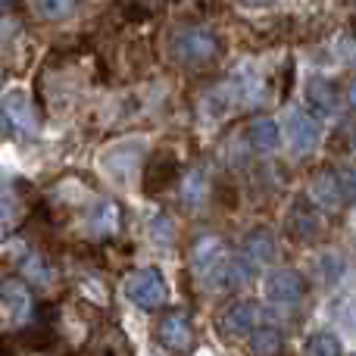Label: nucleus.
Masks as SVG:
<instances>
[{"mask_svg": "<svg viewBox=\"0 0 356 356\" xmlns=\"http://www.w3.org/2000/svg\"><path fill=\"white\" fill-rule=\"evenodd\" d=\"M125 297L141 309H156L166 303L169 291H166V278L156 269H135L122 284Z\"/></svg>", "mask_w": 356, "mask_h": 356, "instance_id": "nucleus-5", "label": "nucleus"}, {"mask_svg": "<svg viewBox=\"0 0 356 356\" xmlns=\"http://www.w3.org/2000/svg\"><path fill=\"white\" fill-rule=\"evenodd\" d=\"M6 3H13V0H0V6H6Z\"/></svg>", "mask_w": 356, "mask_h": 356, "instance_id": "nucleus-26", "label": "nucleus"}, {"mask_svg": "<svg viewBox=\"0 0 356 356\" xmlns=\"http://www.w3.org/2000/svg\"><path fill=\"white\" fill-rule=\"evenodd\" d=\"M288 225H291V232H294V238H300V241H307L309 234H316L319 232V213H316V207L307 200V197H300V200H294V207H291V213H288Z\"/></svg>", "mask_w": 356, "mask_h": 356, "instance_id": "nucleus-16", "label": "nucleus"}, {"mask_svg": "<svg viewBox=\"0 0 356 356\" xmlns=\"http://www.w3.org/2000/svg\"><path fill=\"white\" fill-rule=\"evenodd\" d=\"M282 332L275 325H257L250 332V353L253 356H275L282 350Z\"/></svg>", "mask_w": 356, "mask_h": 356, "instance_id": "nucleus-18", "label": "nucleus"}, {"mask_svg": "<svg viewBox=\"0 0 356 356\" xmlns=\"http://www.w3.org/2000/svg\"><path fill=\"white\" fill-rule=\"evenodd\" d=\"M0 125L16 138H31L38 131V113L22 88H13L0 97Z\"/></svg>", "mask_w": 356, "mask_h": 356, "instance_id": "nucleus-3", "label": "nucleus"}, {"mask_svg": "<svg viewBox=\"0 0 356 356\" xmlns=\"http://www.w3.org/2000/svg\"><path fill=\"white\" fill-rule=\"evenodd\" d=\"M35 6L44 19H66L75 13L79 0H35Z\"/></svg>", "mask_w": 356, "mask_h": 356, "instance_id": "nucleus-22", "label": "nucleus"}, {"mask_svg": "<svg viewBox=\"0 0 356 356\" xmlns=\"http://www.w3.org/2000/svg\"><path fill=\"white\" fill-rule=\"evenodd\" d=\"M247 141H250V147L257 150V154H272V150H278V144H282V129H278L275 119L257 116L247 125Z\"/></svg>", "mask_w": 356, "mask_h": 356, "instance_id": "nucleus-13", "label": "nucleus"}, {"mask_svg": "<svg viewBox=\"0 0 356 356\" xmlns=\"http://www.w3.org/2000/svg\"><path fill=\"white\" fill-rule=\"evenodd\" d=\"M284 138H288L294 154H300V156L313 154L322 141V125L316 122L313 116H307V113H291V116L284 119Z\"/></svg>", "mask_w": 356, "mask_h": 356, "instance_id": "nucleus-8", "label": "nucleus"}, {"mask_svg": "<svg viewBox=\"0 0 356 356\" xmlns=\"http://www.w3.org/2000/svg\"><path fill=\"white\" fill-rule=\"evenodd\" d=\"M319 272H322V282L332 288V284H338L341 275H344V259H341L338 253H325V257L319 259Z\"/></svg>", "mask_w": 356, "mask_h": 356, "instance_id": "nucleus-24", "label": "nucleus"}, {"mask_svg": "<svg viewBox=\"0 0 356 356\" xmlns=\"http://www.w3.org/2000/svg\"><path fill=\"white\" fill-rule=\"evenodd\" d=\"M234 104V94L228 91V88H216V91L207 94V100H203V119H225V113L232 110Z\"/></svg>", "mask_w": 356, "mask_h": 356, "instance_id": "nucleus-19", "label": "nucleus"}, {"mask_svg": "<svg viewBox=\"0 0 356 356\" xmlns=\"http://www.w3.org/2000/svg\"><path fill=\"white\" fill-rule=\"evenodd\" d=\"M241 6H247V10H263V6H272L275 0H238Z\"/></svg>", "mask_w": 356, "mask_h": 356, "instance_id": "nucleus-25", "label": "nucleus"}, {"mask_svg": "<svg viewBox=\"0 0 356 356\" xmlns=\"http://www.w3.org/2000/svg\"><path fill=\"white\" fill-rule=\"evenodd\" d=\"M263 288L272 303H278V307H294V303H300L303 297H307V278L297 269L284 266V269H272L269 275H266Z\"/></svg>", "mask_w": 356, "mask_h": 356, "instance_id": "nucleus-6", "label": "nucleus"}, {"mask_svg": "<svg viewBox=\"0 0 356 356\" xmlns=\"http://www.w3.org/2000/svg\"><path fill=\"white\" fill-rule=\"evenodd\" d=\"M169 54L181 66H203V63L216 60L219 54V38L216 31L203 29V25H184L169 41Z\"/></svg>", "mask_w": 356, "mask_h": 356, "instance_id": "nucleus-2", "label": "nucleus"}, {"mask_svg": "<svg viewBox=\"0 0 356 356\" xmlns=\"http://www.w3.org/2000/svg\"><path fill=\"white\" fill-rule=\"evenodd\" d=\"M203 194H207V178H203L200 169H188L181 178V200L188 207H197L203 200Z\"/></svg>", "mask_w": 356, "mask_h": 356, "instance_id": "nucleus-21", "label": "nucleus"}, {"mask_svg": "<svg viewBox=\"0 0 356 356\" xmlns=\"http://www.w3.org/2000/svg\"><path fill=\"white\" fill-rule=\"evenodd\" d=\"M31 307H35V300H31V291L22 278H3V282H0V309H3L13 322L29 319Z\"/></svg>", "mask_w": 356, "mask_h": 356, "instance_id": "nucleus-9", "label": "nucleus"}, {"mask_svg": "<svg viewBox=\"0 0 356 356\" xmlns=\"http://www.w3.org/2000/svg\"><path fill=\"white\" fill-rule=\"evenodd\" d=\"M141 154H144L141 138H138V141H122V144H116V147H110L104 154V169L116 178H125L131 169H135V163L141 160Z\"/></svg>", "mask_w": 356, "mask_h": 356, "instance_id": "nucleus-12", "label": "nucleus"}, {"mask_svg": "<svg viewBox=\"0 0 356 356\" xmlns=\"http://www.w3.org/2000/svg\"><path fill=\"white\" fill-rule=\"evenodd\" d=\"M263 319V307L257 300H234L219 313V332L222 338H241L250 334Z\"/></svg>", "mask_w": 356, "mask_h": 356, "instance_id": "nucleus-7", "label": "nucleus"}, {"mask_svg": "<svg viewBox=\"0 0 356 356\" xmlns=\"http://www.w3.org/2000/svg\"><path fill=\"white\" fill-rule=\"evenodd\" d=\"M278 253V241L269 228H250L244 238V259H250L253 266L272 263Z\"/></svg>", "mask_w": 356, "mask_h": 356, "instance_id": "nucleus-14", "label": "nucleus"}, {"mask_svg": "<svg viewBox=\"0 0 356 356\" xmlns=\"http://www.w3.org/2000/svg\"><path fill=\"white\" fill-rule=\"evenodd\" d=\"M156 338H160V344L166 347V350L184 353V350H191V347H194V328H191L188 316L172 313V316H166V319L160 322Z\"/></svg>", "mask_w": 356, "mask_h": 356, "instance_id": "nucleus-11", "label": "nucleus"}, {"mask_svg": "<svg viewBox=\"0 0 356 356\" xmlns=\"http://www.w3.org/2000/svg\"><path fill=\"white\" fill-rule=\"evenodd\" d=\"M175 172H178L175 156H169V154L156 156V160L147 166V172H144V188H147V194H160V191L175 178Z\"/></svg>", "mask_w": 356, "mask_h": 356, "instance_id": "nucleus-17", "label": "nucleus"}, {"mask_svg": "<svg viewBox=\"0 0 356 356\" xmlns=\"http://www.w3.org/2000/svg\"><path fill=\"white\" fill-rule=\"evenodd\" d=\"M303 97H307V106L316 113V116H334L341 106V94H338V85L328 79H322V75H313V79L307 81V91H303Z\"/></svg>", "mask_w": 356, "mask_h": 356, "instance_id": "nucleus-10", "label": "nucleus"}, {"mask_svg": "<svg viewBox=\"0 0 356 356\" xmlns=\"http://www.w3.org/2000/svg\"><path fill=\"white\" fill-rule=\"evenodd\" d=\"M191 266H194V275L213 291L241 288V284H247L253 278L250 259L232 253L216 234H203V238L194 241V247H191Z\"/></svg>", "mask_w": 356, "mask_h": 356, "instance_id": "nucleus-1", "label": "nucleus"}, {"mask_svg": "<svg viewBox=\"0 0 356 356\" xmlns=\"http://www.w3.org/2000/svg\"><path fill=\"white\" fill-rule=\"evenodd\" d=\"M122 219H119V207L113 200H97L88 209V228H91L97 238H113L119 232Z\"/></svg>", "mask_w": 356, "mask_h": 356, "instance_id": "nucleus-15", "label": "nucleus"}, {"mask_svg": "<svg viewBox=\"0 0 356 356\" xmlns=\"http://www.w3.org/2000/svg\"><path fill=\"white\" fill-rule=\"evenodd\" d=\"M307 356H341V338L334 332H316V334H309Z\"/></svg>", "mask_w": 356, "mask_h": 356, "instance_id": "nucleus-20", "label": "nucleus"}, {"mask_svg": "<svg viewBox=\"0 0 356 356\" xmlns=\"http://www.w3.org/2000/svg\"><path fill=\"white\" fill-rule=\"evenodd\" d=\"M19 219V197L6 184H0V228L13 225Z\"/></svg>", "mask_w": 356, "mask_h": 356, "instance_id": "nucleus-23", "label": "nucleus"}, {"mask_svg": "<svg viewBox=\"0 0 356 356\" xmlns=\"http://www.w3.org/2000/svg\"><path fill=\"white\" fill-rule=\"evenodd\" d=\"M350 191H353L350 172H341V169H319L313 175V181H309V197L322 209H332V213H338L350 200Z\"/></svg>", "mask_w": 356, "mask_h": 356, "instance_id": "nucleus-4", "label": "nucleus"}]
</instances>
